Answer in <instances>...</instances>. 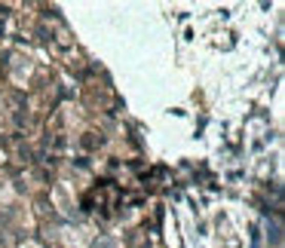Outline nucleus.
<instances>
[{
    "label": "nucleus",
    "instance_id": "obj_1",
    "mask_svg": "<svg viewBox=\"0 0 285 248\" xmlns=\"http://www.w3.org/2000/svg\"><path fill=\"white\" fill-rule=\"evenodd\" d=\"M267 242L273 248L282 245V224L279 221H267Z\"/></svg>",
    "mask_w": 285,
    "mask_h": 248
},
{
    "label": "nucleus",
    "instance_id": "obj_2",
    "mask_svg": "<svg viewBox=\"0 0 285 248\" xmlns=\"http://www.w3.org/2000/svg\"><path fill=\"white\" fill-rule=\"evenodd\" d=\"M92 248H117V239H111V236H101V239H95Z\"/></svg>",
    "mask_w": 285,
    "mask_h": 248
}]
</instances>
